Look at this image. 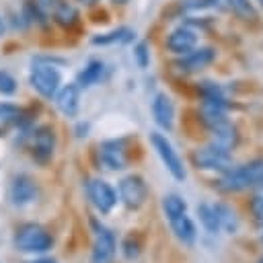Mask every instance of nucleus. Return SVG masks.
Returning a JSON list of instances; mask_svg holds the SVG:
<instances>
[{
	"mask_svg": "<svg viewBox=\"0 0 263 263\" xmlns=\"http://www.w3.org/2000/svg\"><path fill=\"white\" fill-rule=\"evenodd\" d=\"M117 195L125 208L140 210L148 199V185L140 175H127L119 181Z\"/></svg>",
	"mask_w": 263,
	"mask_h": 263,
	"instance_id": "6e6552de",
	"label": "nucleus"
},
{
	"mask_svg": "<svg viewBox=\"0 0 263 263\" xmlns=\"http://www.w3.org/2000/svg\"><path fill=\"white\" fill-rule=\"evenodd\" d=\"M259 263H263V259H261V261H259Z\"/></svg>",
	"mask_w": 263,
	"mask_h": 263,
	"instance_id": "e433bc0d",
	"label": "nucleus"
},
{
	"mask_svg": "<svg viewBox=\"0 0 263 263\" xmlns=\"http://www.w3.org/2000/svg\"><path fill=\"white\" fill-rule=\"evenodd\" d=\"M142 247H144V238L138 230H132L129 234H125V238L121 240V253L127 261H134L140 257L142 253Z\"/></svg>",
	"mask_w": 263,
	"mask_h": 263,
	"instance_id": "b1692460",
	"label": "nucleus"
},
{
	"mask_svg": "<svg viewBox=\"0 0 263 263\" xmlns=\"http://www.w3.org/2000/svg\"><path fill=\"white\" fill-rule=\"evenodd\" d=\"M212 208L216 212L220 230H224L228 234H236V230H238V216H236V212L228 203H224V201H216Z\"/></svg>",
	"mask_w": 263,
	"mask_h": 263,
	"instance_id": "4be33fe9",
	"label": "nucleus"
},
{
	"mask_svg": "<svg viewBox=\"0 0 263 263\" xmlns=\"http://www.w3.org/2000/svg\"><path fill=\"white\" fill-rule=\"evenodd\" d=\"M191 162L199 171L224 173L232 166V154H230V150H224L216 144H208V146L197 148V150L191 152Z\"/></svg>",
	"mask_w": 263,
	"mask_h": 263,
	"instance_id": "423d86ee",
	"label": "nucleus"
},
{
	"mask_svg": "<svg viewBox=\"0 0 263 263\" xmlns=\"http://www.w3.org/2000/svg\"><path fill=\"white\" fill-rule=\"evenodd\" d=\"M257 2H259V4H261V8H263V0H257Z\"/></svg>",
	"mask_w": 263,
	"mask_h": 263,
	"instance_id": "c9c22d12",
	"label": "nucleus"
},
{
	"mask_svg": "<svg viewBox=\"0 0 263 263\" xmlns=\"http://www.w3.org/2000/svg\"><path fill=\"white\" fill-rule=\"evenodd\" d=\"M168 226H171L173 234H175L183 245H187V247L195 245V240H197V226H195V222L191 220V216H189L187 212L168 218Z\"/></svg>",
	"mask_w": 263,
	"mask_h": 263,
	"instance_id": "f3484780",
	"label": "nucleus"
},
{
	"mask_svg": "<svg viewBox=\"0 0 263 263\" xmlns=\"http://www.w3.org/2000/svg\"><path fill=\"white\" fill-rule=\"evenodd\" d=\"M197 218H199V224L201 228L208 232V234H218L220 232V224H218V218H216V212L210 203L201 201L197 203Z\"/></svg>",
	"mask_w": 263,
	"mask_h": 263,
	"instance_id": "5701e85b",
	"label": "nucleus"
},
{
	"mask_svg": "<svg viewBox=\"0 0 263 263\" xmlns=\"http://www.w3.org/2000/svg\"><path fill=\"white\" fill-rule=\"evenodd\" d=\"M249 208H251L253 218H255L259 224H263V191H261V193H257V195H253V199H251Z\"/></svg>",
	"mask_w": 263,
	"mask_h": 263,
	"instance_id": "c85d7f7f",
	"label": "nucleus"
},
{
	"mask_svg": "<svg viewBox=\"0 0 263 263\" xmlns=\"http://www.w3.org/2000/svg\"><path fill=\"white\" fill-rule=\"evenodd\" d=\"M216 60V49L214 47H193L191 51L179 55V60L175 62V68L183 74H193L199 72L203 68H208L212 62Z\"/></svg>",
	"mask_w": 263,
	"mask_h": 263,
	"instance_id": "9b49d317",
	"label": "nucleus"
},
{
	"mask_svg": "<svg viewBox=\"0 0 263 263\" xmlns=\"http://www.w3.org/2000/svg\"><path fill=\"white\" fill-rule=\"evenodd\" d=\"M105 76V64L101 60H90L76 76V84L80 88H90L95 84H99Z\"/></svg>",
	"mask_w": 263,
	"mask_h": 263,
	"instance_id": "aec40b11",
	"label": "nucleus"
},
{
	"mask_svg": "<svg viewBox=\"0 0 263 263\" xmlns=\"http://www.w3.org/2000/svg\"><path fill=\"white\" fill-rule=\"evenodd\" d=\"M29 138H31V146H29L31 158L39 166L49 164L55 152V129L51 125H39V127H33Z\"/></svg>",
	"mask_w": 263,
	"mask_h": 263,
	"instance_id": "0eeeda50",
	"label": "nucleus"
},
{
	"mask_svg": "<svg viewBox=\"0 0 263 263\" xmlns=\"http://www.w3.org/2000/svg\"><path fill=\"white\" fill-rule=\"evenodd\" d=\"M162 205V212H164V218H173V216H179L183 212H187V201L179 195V193H166L160 201Z\"/></svg>",
	"mask_w": 263,
	"mask_h": 263,
	"instance_id": "393cba45",
	"label": "nucleus"
},
{
	"mask_svg": "<svg viewBox=\"0 0 263 263\" xmlns=\"http://www.w3.org/2000/svg\"><path fill=\"white\" fill-rule=\"evenodd\" d=\"M55 107L66 115V117H74L80 109V86L76 82L64 84L58 88L55 92Z\"/></svg>",
	"mask_w": 263,
	"mask_h": 263,
	"instance_id": "dca6fc26",
	"label": "nucleus"
},
{
	"mask_svg": "<svg viewBox=\"0 0 263 263\" xmlns=\"http://www.w3.org/2000/svg\"><path fill=\"white\" fill-rule=\"evenodd\" d=\"M216 187L224 193H236L251 187H263V158H255L240 166H230L222 173Z\"/></svg>",
	"mask_w": 263,
	"mask_h": 263,
	"instance_id": "f257e3e1",
	"label": "nucleus"
},
{
	"mask_svg": "<svg viewBox=\"0 0 263 263\" xmlns=\"http://www.w3.org/2000/svg\"><path fill=\"white\" fill-rule=\"evenodd\" d=\"M16 88H18L16 78H14L10 72L0 70V95L10 97V95H14V92H16Z\"/></svg>",
	"mask_w": 263,
	"mask_h": 263,
	"instance_id": "bb28decb",
	"label": "nucleus"
},
{
	"mask_svg": "<svg viewBox=\"0 0 263 263\" xmlns=\"http://www.w3.org/2000/svg\"><path fill=\"white\" fill-rule=\"evenodd\" d=\"M109 2H111V4H119V6H121V4H127L129 0H109Z\"/></svg>",
	"mask_w": 263,
	"mask_h": 263,
	"instance_id": "72a5a7b5",
	"label": "nucleus"
},
{
	"mask_svg": "<svg viewBox=\"0 0 263 263\" xmlns=\"http://www.w3.org/2000/svg\"><path fill=\"white\" fill-rule=\"evenodd\" d=\"M134 35L136 33L129 27H119V29H113V31H107V33L92 35L90 43L92 45H123V43H129L134 39Z\"/></svg>",
	"mask_w": 263,
	"mask_h": 263,
	"instance_id": "412c9836",
	"label": "nucleus"
},
{
	"mask_svg": "<svg viewBox=\"0 0 263 263\" xmlns=\"http://www.w3.org/2000/svg\"><path fill=\"white\" fill-rule=\"evenodd\" d=\"M261 240H263V234H261Z\"/></svg>",
	"mask_w": 263,
	"mask_h": 263,
	"instance_id": "4c0bfd02",
	"label": "nucleus"
},
{
	"mask_svg": "<svg viewBox=\"0 0 263 263\" xmlns=\"http://www.w3.org/2000/svg\"><path fill=\"white\" fill-rule=\"evenodd\" d=\"M29 84L33 86V90L39 97L51 101L55 97L58 88L62 86V74L53 64H45V62L37 60L29 72Z\"/></svg>",
	"mask_w": 263,
	"mask_h": 263,
	"instance_id": "7ed1b4c3",
	"label": "nucleus"
},
{
	"mask_svg": "<svg viewBox=\"0 0 263 263\" xmlns=\"http://www.w3.org/2000/svg\"><path fill=\"white\" fill-rule=\"evenodd\" d=\"M31 263H58L55 259H49V257H43V259H35V261H31Z\"/></svg>",
	"mask_w": 263,
	"mask_h": 263,
	"instance_id": "2f4dec72",
	"label": "nucleus"
},
{
	"mask_svg": "<svg viewBox=\"0 0 263 263\" xmlns=\"http://www.w3.org/2000/svg\"><path fill=\"white\" fill-rule=\"evenodd\" d=\"M226 4H228V10L234 12L236 16H240L245 21L255 18V8H253L251 0H226Z\"/></svg>",
	"mask_w": 263,
	"mask_h": 263,
	"instance_id": "a878e982",
	"label": "nucleus"
},
{
	"mask_svg": "<svg viewBox=\"0 0 263 263\" xmlns=\"http://www.w3.org/2000/svg\"><path fill=\"white\" fill-rule=\"evenodd\" d=\"M164 45L171 53L175 55H183L187 51H191L193 47H197V31L191 27V25H183V27H177L173 29L166 39H164Z\"/></svg>",
	"mask_w": 263,
	"mask_h": 263,
	"instance_id": "ddd939ff",
	"label": "nucleus"
},
{
	"mask_svg": "<svg viewBox=\"0 0 263 263\" xmlns=\"http://www.w3.org/2000/svg\"><path fill=\"white\" fill-rule=\"evenodd\" d=\"M2 33H4V18L0 16V35H2Z\"/></svg>",
	"mask_w": 263,
	"mask_h": 263,
	"instance_id": "f704fd0d",
	"label": "nucleus"
},
{
	"mask_svg": "<svg viewBox=\"0 0 263 263\" xmlns=\"http://www.w3.org/2000/svg\"><path fill=\"white\" fill-rule=\"evenodd\" d=\"M12 129H21L25 136L33 132L31 115L14 103H0V138L8 136Z\"/></svg>",
	"mask_w": 263,
	"mask_h": 263,
	"instance_id": "1a4fd4ad",
	"label": "nucleus"
},
{
	"mask_svg": "<svg viewBox=\"0 0 263 263\" xmlns=\"http://www.w3.org/2000/svg\"><path fill=\"white\" fill-rule=\"evenodd\" d=\"M134 60L140 68H148L150 66V49H148V43L146 41H138L134 45Z\"/></svg>",
	"mask_w": 263,
	"mask_h": 263,
	"instance_id": "cd10ccee",
	"label": "nucleus"
},
{
	"mask_svg": "<svg viewBox=\"0 0 263 263\" xmlns=\"http://www.w3.org/2000/svg\"><path fill=\"white\" fill-rule=\"evenodd\" d=\"M39 195V189H37V183L29 177V175H18L12 179L10 183V189H8V197L12 201V205L16 208H25L29 203H33Z\"/></svg>",
	"mask_w": 263,
	"mask_h": 263,
	"instance_id": "4468645a",
	"label": "nucleus"
},
{
	"mask_svg": "<svg viewBox=\"0 0 263 263\" xmlns=\"http://www.w3.org/2000/svg\"><path fill=\"white\" fill-rule=\"evenodd\" d=\"M95 234L97 236H95V242L90 249V263H111V259L115 257V251H117L115 232L103 226Z\"/></svg>",
	"mask_w": 263,
	"mask_h": 263,
	"instance_id": "f8f14e48",
	"label": "nucleus"
},
{
	"mask_svg": "<svg viewBox=\"0 0 263 263\" xmlns=\"http://www.w3.org/2000/svg\"><path fill=\"white\" fill-rule=\"evenodd\" d=\"M49 16L53 18V23H55L58 27H62V29H66V31L74 29V27L78 25V18H80L78 8H76L72 2H68V0H60V2L55 4V8L51 10Z\"/></svg>",
	"mask_w": 263,
	"mask_h": 263,
	"instance_id": "6ab92c4d",
	"label": "nucleus"
},
{
	"mask_svg": "<svg viewBox=\"0 0 263 263\" xmlns=\"http://www.w3.org/2000/svg\"><path fill=\"white\" fill-rule=\"evenodd\" d=\"M210 134H212V144H216V146H220L224 150H234L238 146V140H240L238 129L230 119L220 123V125H216V127H212Z\"/></svg>",
	"mask_w": 263,
	"mask_h": 263,
	"instance_id": "a211bd4d",
	"label": "nucleus"
},
{
	"mask_svg": "<svg viewBox=\"0 0 263 263\" xmlns=\"http://www.w3.org/2000/svg\"><path fill=\"white\" fill-rule=\"evenodd\" d=\"M12 245L21 253H47L53 247V236L47 228L35 222L21 224L12 236Z\"/></svg>",
	"mask_w": 263,
	"mask_h": 263,
	"instance_id": "f03ea898",
	"label": "nucleus"
},
{
	"mask_svg": "<svg viewBox=\"0 0 263 263\" xmlns=\"http://www.w3.org/2000/svg\"><path fill=\"white\" fill-rule=\"evenodd\" d=\"M152 117H154V123L160 129H164V132L173 129V125H175V105H173V99L166 92H158L152 99Z\"/></svg>",
	"mask_w": 263,
	"mask_h": 263,
	"instance_id": "2eb2a0df",
	"label": "nucleus"
},
{
	"mask_svg": "<svg viewBox=\"0 0 263 263\" xmlns=\"http://www.w3.org/2000/svg\"><path fill=\"white\" fill-rule=\"evenodd\" d=\"M88 127H90L88 123H78V125H76V136H78V138H84V136L88 134Z\"/></svg>",
	"mask_w": 263,
	"mask_h": 263,
	"instance_id": "7c9ffc66",
	"label": "nucleus"
},
{
	"mask_svg": "<svg viewBox=\"0 0 263 263\" xmlns=\"http://www.w3.org/2000/svg\"><path fill=\"white\" fill-rule=\"evenodd\" d=\"M99 164L107 171H123L129 164V146L125 138L105 140L97 146Z\"/></svg>",
	"mask_w": 263,
	"mask_h": 263,
	"instance_id": "39448f33",
	"label": "nucleus"
},
{
	"mask_svg": "<svg viewBox=\"0 0 263 263\" xmlns=\"http://www.w3.org/2000/svg\"><path fill=\"white\" fill-rule=\"evenodd\" d=\"M86 195L99 214H109L117 203V191L103 179H90L86 183Z\"/></svg>",
	"mask_w": 263,
	"mask_h": 263,
	"instance_id": "9d476101",
	"label": "nucleus"
},
{
	"mask_svg": "<svg viewBox=\"0 0 263 263\" xmlns=\"http://www.w3.org/2000/svg\"><path fill=\"white\" fill-rule=\"evenodd\" d=\"M78 2H82V4H86V6H92V4H97L99 0H78Z\"/></svg>",
	"mask_w": 263,
	"mask_h": 263,
	"instance_id": "473e14b6",
	"label": "nucleus"
},
{
	"mask_svg": "<svg viewBox=\"0 0 263 263\" xmlns=\"http://www.w3.org/2000/svg\"><path fill=\"white\" fill-rule=\"evenodd\" d=\"M58 2H60V0H35V6H37V10H39V14H41L43 18H47V16L51 14V10L55 8Z\"/></svg>",
	"mask_w": 263,
	"mask_h": 263,
	"instance_id": "c756f323",
	"label": "nucleus"
},
{
	"mask_svg": "<svg viewBox=\"0 0 263 263\" xmlns=\"http://www.w3.org/2000/svg\"><path fill=\"white\" fill-rule=\"evenodd\" d=\"M150 144H152L154 152L158 154L160 162L164 164V168L173 175V179L185 181V177H187L185 164H183L179 152L175 150V146L171 144V140H168L164 134H160V132H152V134H150Z\"/></svg>",
	"mask_w": 263,
	"mask_h": 263,
	"instance_id": "20e7f679",
	"label": "nucleus"
}]
</instances>
